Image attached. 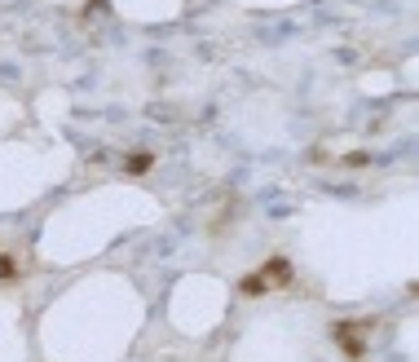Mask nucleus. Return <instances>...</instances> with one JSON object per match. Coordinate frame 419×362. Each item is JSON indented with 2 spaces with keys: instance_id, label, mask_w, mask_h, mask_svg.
<instances>
[{
  "instance_id": "obj_4",
  "label": "nucleus",
  "mask_w": 419,
  "mask_h": 362,
  "mask_svg": "<svg viewBox=\"0 0 419 362\" xmlns=\"http://www.w3.org/2000/svg\"><path fill=\"white\" fill-rule=\"evenodd\" d=\"M239 287H243L247 296H265V292H270V287H265V278H261V274H247V278H243Z\"/></svg>"
},
{
  "instance_id": "obj_1",
  "label": "nucleus",
  "mask_w": 419,
  "mask_h": 362,
  "mask_svg": "<svg viewBox=\"0 0 419 362\" xmlns=\"http://www.w3.org/2000/svg\"><path fill=\"white\" fill-rule=\"evenodd\" d=\"M335 340H340L344 358H362L366 354V323H340L335 327Z\"/></svg>"
},
{
  "instance_id": "obj_2",
  "label": "nucleus",
  "mask_w": 419,
  "mask_h": 362,
  "mask_svg": "<svg viewBox=\"0 0 419 362\" xmlns=\"http://www.w3.org/2000/svg\"><path fill=\"white\" fill-rule=\"evenodd\" d=\"M265 278V287H287L292 283V261L287 256H270L265 261V270H256Z\"/></svg>"
},
{
  "instance_id": "obj_5",
  "label": "nucleus",
  "mask_w": 419,
  "mask_h": 362,
  "mask_svg": "<svg viewBox=\"0 0 419 362\" xmlns=\"http://www.w3.org/2000/svg\"><path fill=\"white\" fill-rule=\"evenodd\" d=\"M0 278H18V261L13 256H0Z\"/></svg>"
},
{
  "instance_id": "obj_3",
  "label": "nucleus",
  "mask_w": 419,
  "mask_h": 362,
  "mask_svg": "<svg viewBox=\"0 0 419 362\" xmlns=\"http://www.w3.org/2000/svg\"><path fill=\"white\" fill-rule=\"evenodd\" d=\"M150 163H155V159H150L146 151H137V155H128V159H124V173H132V177H142V173H150Z\"/></svg>"
}]
</instances>
